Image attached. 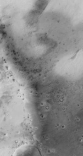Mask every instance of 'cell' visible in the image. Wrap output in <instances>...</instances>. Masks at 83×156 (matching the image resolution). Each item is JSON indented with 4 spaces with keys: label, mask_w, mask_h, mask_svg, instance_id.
<instances>
[{
    "label": "cell",
    "mask_w": 83,
    "mask_h": 156,
    "mask_svg": "<svg viewBox=\"0 0 83 156\" xmlns=\"http://www.w3.org/2000/svg\"><path fill=\"white\" fill-rule=\"evenodd\" d=\"M49 1V0H36L34 8L30 13L35 16H38L47 6Z\"/></svg>",
    "instance_id": "1"
}]
</instances>
